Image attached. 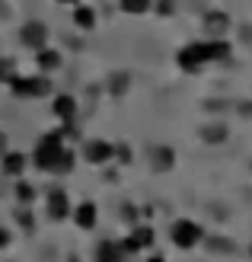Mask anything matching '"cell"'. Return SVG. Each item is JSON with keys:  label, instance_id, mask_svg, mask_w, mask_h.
<instances>
[{"label": "cell", "instance_id": "6da1fadb", "mask_svg": "<svg viewBox=\"0 0 252 262\" xmlns=\"http://www.w3.org/2000/svg\"><path fill=\"white\" fill-rule=\"evenodd\" d=\"M230 55V45L223 38H211V42H192L179 51V68L198 74V68H204L208 61H223Z\"/></svg>", "mask_w": 252, "mask_h": 262}, {"label": "cell", "instance_id": "7a4b0ae2", "mask_svg": "<svg viewBox=\"0 0 252 262\" xmlns=\"http://www.w3.org/2000/svg\"><path fill=\"white\" fill-rule=\"evenodd\" d=\"M61 150H64V135H61V131H48L45 138H38V144H35V157H32V160H35L38 169H55Z\"/></svg>", "mask_w": 252, "mask_h": 262}, {"label": "cell", "instance_id": "3957f363", "mask_svg": "<svg viewBox=\"0 0 252 262\" xmlns=\"http://www.w3.org/2000/svg\"><path fill=\"white\" fill-rule=\"evenodd\" d=\"M201 227L195 224V221H189V217H182V221H176V224L169 227V240L179 246V250H192V246H198L201 243Z\"/></svg>", "mask_w": 252, "mask_h": 262}, {"label": "cell", "instance_id": "277c9868", "mask_svg": "<svg viewBox=\"0 0 252 262\" xmlns=\"http://www.w3.org/2000/svg\"><path fill=\"white\" fill-rule=\"evenodd\" d=\"M10 90L19 99H38V96H45L48 90H51V83L45 80V77H13Z\"/></svg>", "mask_w": 252, "mask_h": 262}, {"label": "cell", "instance_id": "5b68a950", "mask_svg": "<svg viewBox=\"0 0 252 262\" xmlns=\"http://www.w3.org/2000/svg\"><path fill=\"white\" fill-rule=\"evenodd\" d=\"M19 42H22L26 48H45V42H48V26L38 23V19L26 23L22 29H19Z\"/></svg>", "mask_w": 252, "mask_h": 262}, {"label": "cell", "instance_id": "8992f818", "mask_svg": "<svg viewBox=\"0 0 252 262\" xmlns=\"http://www.w3.org/2000/svg\"><path fill=\"white\" fill-rule=\"evenodd\" d=\"M45 208H48V217H51V221L71 217V199H67V192H64V189H51Z\"/></svg>", "mask_w": 252, "mask_h": 262}, {"label": "cell", "instance_id": "52a82bcc", "mask_svg": "<svg viewBox=\"0 0 252 262\" xmlns=\"http://www.w3.org/2000/svg\"><path fill=\"white\" fill-rule=\"evenodd\" d=\"M83 157H86L89 163H105L109 157H115V147H112V144H105V141H86Z\"/></svg>", "mask_w": 252, "mask_h": 262}, {"label": "cell", "instance_id": "ba28073f", "mask_svg": "<svg viewBox=\"0 0 252 262\" xmlns=\"http://www.w3.org/2000/svg\"><path fill=\"white\" fill-rule=\"evenodd\" d=\"M204 29H208V35L220 38L223 32L230 29V16H227V13H220V10H211L208 16H204Z\"/></svg>", "mask_w": 252, "mask_h": 262}, {"label": "cell", "instance_id": "9c48e42d", "mask_svg": "<svg viewBox=\"0 0 252 262\" xmlns=\"http://www.w3.org/2000/svg\"><path fill=\"white\" fill-rule=\"evenodd\" d=\"M122 259H125V253L115 240H102L96 246V262H122Z\"/></svg>", "mask_w": 252, "mask_h": 262}, {"label": "cell", "instance_id": "30bf717a", "mask_svg": "<svg viewBox=\"0 0 252 262\" xmlns=\"http://www.w3.org/2000/svg\"><path fill=\"white\" fill-rule=\"evenodd\" d=\"M74 221H77V227H96V205L93 202H83V205H77V211H74Z\"/></svg>", "mask_w": 252, "mask_h": 262}, {"label": "cell", "instance_id": "8fae6325", "mask_svg": "<svg viewBox=\"0 0 252 262\" xmlns=\"http://www.w3.org/2000/svg\"><path fill=\"white\" fill-rule=\"evenodd\" d=\"M22 169H26V157L19 150H10L4 157V173L7 176H22Z\"/></svg>", "mask_w": 252, "mask_h": 262}, {"label": "cell", "instance_id": "7c38bea8", "mask_svg": "<svg viewBox=\"0 0 252 262\" xmlns=\"http://www.w3.org/2000/svg\"><path fill=\"white\" fill-rule=\"evenodd\" d=\"M74 23H77V29L89 32L93 26H96V10H93V7H77L74 10Z\"/></svg>", "mask_w": 252, "mask_h": 262}, {"label": "cell", "instance_id": "4fadbf2b", "mask_svg": "<svg viewBox=\"0 0 252 262\" xmlns=\"http://www.w3.org/2000/svg\"><path fill=\"white\" fill-rule=\"evenodd\" d=\"M150 160H153V166H156V169H172L176 157H172V150H169V147H163V144H160V147H153V150H150Z\"/></svg>", "mask_w": 252, "mask_h": 262}, {"label": "cell", "instance_id": "5bb4252c", "mask_svg": "<svg viewBox=\"0 0 252 262\" xmlns=\"http://www.w3.org/2000/svg\"><path fill=\"white\" fill-rule=\"evenodd\" d=\"M74 112H77V102H74L71 96H55V115H58V119L71 122Z\"/></svg>", "mask_w": 252, "mask_h": 262}, {"label": "cell", "instance_id": "9a60e30c", "mask_svg": "<svg viewBox=\"0 0 252 262\" xmlns=\"http://www.w3.org/2000/svg\"><path fill=\"white\" fill-rule=\"evenodd\" d=\"M35 61H38V68H42V71L48 74V71H55L58 64H61V55H58V51H51V48H38Z\"/></svg>", "mask_w": 252, "mask_h": 262}, {"label": "cell", "instance_id": "2e32d148", "mask_svg": "<svg viewBox=\"0 0 252 262\" xmlns=\"http://www.w3.org/2000/svg\"><path fill=\"white\" fill-rule=\"evenodd\" d=\"M128 240L134 243V250H147V246H153V230L150 227H134V233H131Z\"/></svg>", "mask_w": 252, "mask_h": 262}, {"label": "cell", "instance_id": "e0dca14e", "mask_svg": "<svg viewBox=\"0 0 252 262\" xmlns=\"http://www.w3.org/2000/svg\"><path fill=\"white\" fill-rule=\"evenodd\" d=\"M118 7L125 13H131V16H138V13H147L153 7V0H118Z\"/></svg>", "mask_w": 252, "mask_h": 262}, {"label": "cell", "instance_id": "ac0fdd59", "mask_svg": "<svg viewBox=\"0 0 252 262\" xmlns=\"http://www.w3.org/2000/svg\"><path fill=\"white\" fill-rule=\"evenodd\" d=\"M71 169H74V150L64 147L61 157H58V163H55V173H71Z\"/></svg>", "mask_w": 252, "mask_h": 262}, {"label": "cell", "instance_id": "d6986e66", "mask_svg": "<svg viewBox=\"0 0 252 262\" xmlns=\"http://www.w3.org/2000/svg\"><path fill=\"white\" fill-rule=\"evenodd\" d=\"M201 138H204V141H211V144H217V141L227 138V128H223V125H211V128H204V131H201Z\"/></svg>", "mask_w": 252, "mask_h": 262}, {"label": "cell", "instance_id": "ffe728a7", "mask_svg": "<svg viewBox=\"0 0 252 262\" xmlns=\"http://www.w3.org/2000/svg\"><path fill=\"white\" fill-rule=\"evenodd\" d=\"M16 199H19V205H22V208H26V205H32L35 192H32L29 182H16Z\"/></svg>", "mask_w": 252, "mask_h": 262}, {"label": "cell", "instance_id": "44dd1931", "mask_svg": "<svg viewBox=\"0 0 252 262\" xmlns=\"http://www.w3.org/2000/svg\"><path fill=\"white\" fill-rule=\"evenodd\" d=\"M128 90V74H115L112 77V96H122Z\"/></svg>", "mask_w": 252, "mask_h": 262}, {"label": "cell", "instance_id": "7402d4cb", "mask_svg": "<svg viewBox=\"0 0 252 262\" xmlns=\"http://www.w3.org/2000/svg\"><path fill=\"white\" fill-rule=\"evenodd\" d=\"M13 77H16V74H13V61L4 58V61H0V83H10Z\"/></svg>", "mask_w": 252, "mask_h": 262}, {"label": "cell", "instance_id": "603a6c76", "mask_svg": "<svg viewBox=\"0 0 252 262\" xmlns=\"http://www.w3.org/2000/svg\"><path fill=\"white\" fill-rule=\"evenodd\" d=\"M115 157H118L122 163H128V160H131V147H128V144H118V147H115Z\"/></svg>", "mask_w": 252, "mask_h": 262}, {"label": "cell", "instance_id": "cb8c5ba5", "mask_svg": "<svg viewBox=\"0 0 252 262\" xmlns=\"http://www.w3.org/2000/svg\"><path fill=\"white\" fill-rule=\"evenodd\" d=\"M211 246H214V250H233L230 240H211Z\"/></svg>", "mask_w": 252, "mask_h": 262}, {"label": "cell", "instance_id": "d4e9b609", "mask_svg": "<svg viewBox=\"0 0 252 262\" xmlns=\"http://www.w3.org/2000/svg\"><path fill=\"white\" fill-rule=\"evenodd\" d=\"M16 217L26 224V230H32V217H29V211H16Z\"/></svg>", "mask_w": 252, "mask_h": 262}, {"label": "cell", "instance_id": "484cf974", "mask_svg": "<svg viewBox=\"0 0 252 262\" xmlns=\"http://www.w3.org/2000/svg\"><path fill=\"white\" fill-rule=\"evenodd\" d=\"M7 243H10V233H7L4 227H0V250H4V246H7Z\"/></svg>", "mask_w": 252, "mask_h": 262}, {"label": "cell", "instance_id": "4316f807", "mask_svg": "<svg viewBox=\"0 0 252 262\" xmlns=\"http://www.w3.org/2000/svg\"><path fill=\"white\" fill-rule=\"evenodd\" d=\"M147 262H166V259H160V256H150V259H147Z\"/></svg>", "mask_w": 252, "mask_h": 262}, {"label": "cell", "instance_id": "83f0119b", "mask_svg": "<svg viewBox=\"0 0 252 262\" xmlns=\"http://www.w3.org/2000/svg\"><path fill=\"white\" fill-rule=\"evenodd\" d=\"M61 4H77V0H61Z\"/></svg>", "mask_w": 252, "mask_h": 262}, {"label": "cell", "instance_id": "f1b7e54d", "mask_svg": "<svg viewBox=\"0 0 252 262\" xmlns=\"http://www.w3.org/2000/svg\"><path fill=\"white\" fill-rule=\"evenodd\" d=\"M249 256H252V246H249Z\"/></svg>", "mask_w": 252, "mask_h": 262}]
</instances>
